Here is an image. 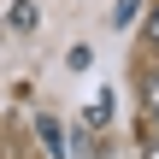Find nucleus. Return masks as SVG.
I'll use <instances>...</instances> for the list:
<instances>
[{
  "label": "nucleus",
  "instance_id": "1",
  "mask_svg": "<svg viewBox=\"0 0 159 159\" xmlns=\"http://www.w3.org/2000/svg\"><path fill=\"white\" fill-rule=\"evenodd\" d=\"M136 106H142V130H159V65L136 71Z\"/></svg>",
  "mask_w": 159,
  "mask_h": 159
},
{
  "label": "nucleus",
  "instance_id": "7",
  "mask_svg": "<svg viewBox=\"0 0 159 159\" xmlns=\"http://www.w3.org/2000/svg\"><path fill=\"white\" fill-rule=\"evenodd\" d=\"M148 47H153V53H159V6H153V12H148Z\"/></svg>",
  "mask_w": 159,
  "mask_h": 159
},
{
  "label": "nucleus",
  "instance_id": "5",
  "mask_svg": "<svg viewBox=\"0 0 159 159\" xmlns=\"http://www.w3.org/2000/svg\"><path fill=\"white\" fill-rule=\"evenodd\" d=\"M89 59H94L89 47H71V53H65V65H71V71H89Z\"/></svg>",
  "mask_w": 159,
  "mask_h": 159
},
{
  "label": "nucleus",
  "instance_id": "4",
  "mask_svg": "<svg viewBox=\"0 0 159 159\" xmlns=\"http://www.w3.org/2000/svg\"><path fill=\"white\" fill-rule=\"evenodd\" d=\"M136 12H142V0H118V6H112V30H130Z\"/></svg>",
  "mask_w": 159,
  "mask_h": 159
},
{
  "label": "nucleus",
  "instance_id": "3",
  "mask_svg": "<svg viewBox=\"0 0 159 159\" xmlns=\"http://www.w3.org/2000/svg\"><path fill=\"white\" fill-rule=\"evenodd\" d=\"M35 136H41V148H47L53 159L65 153V136H59V118H35Z\"/></svg>",
  "mask_w": 159,
  "mask_h": 159
},
{
  "label": "nucleus",
  "instance_id": "6",
  "mask_svg": "<svg viewBox=\"0 0 159 159\" xmlns=\"http://www.w3.org/2000/svg\"><path fill=\"white\" fill-rule=\"evenodd\" d=\"M142 159H159V130H142Z\"/></svg>",
  "mask_w": 159,
  "mask_h": 159
},
{
  "label": "nucleus",
  "instance_id": "2",
  "mask_svg": "<svg viewBox=\"0 0 159 159\" xmlns=\"http://www.w3.org/2000/svg\"><path fill=\"white\" fill-rule=\"evenodd\" d=\"M35 24H41V6H35V0H12V6H6V30H12V35H30Z\"/></svg>",
  "mask_w": 159,
  "mask_h": 159
}]
</instances>
